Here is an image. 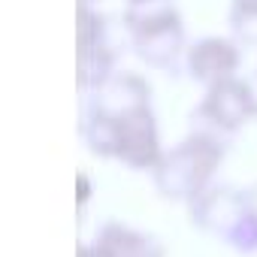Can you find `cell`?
<instances>
[{
    "label": "cell",
    "instance_id": "cell-1",
    "mask_svg": "<svg viewBox=\"0 0 257 257\" xmlns=\"http://www.w3.org/2000/svg\"><path fill=\"white\" fill-rule=\"evenodd\" d=\"M227 152H230V140L188 127V134L167 149L158 170L152 173V185L158 197L188 206L218 182V170L224 167Z\"/></svg>",
    "mask_w": 257,
    "mask_h": 257
},
{
    "label": "cell",
    "instance_id": "cell-2",
    "mask_svg": "<svg viewBox=\"0 0 257 257\" xmlns=\"http://www.w3.org/2000/svg\"><path fill=\"white\" fill-rule=\"evenodd\" d=\"M251 100H248V88H245V76L218 82L212 88H203L200 103L191 112V124L194 131H206L215 134L221 140H230L251 121Z\"/></svg>",
    "mask_w": 257,
    "mask_h": 257
},
{
    "label": "cell",
    "instance_id": "cell-3",
    "mask_svg": "<svg viewBox=\"0 0 257 257\" xmlns=\"http://www.w3.org/2000/svg\"><path fill=\"white\" fill-rule=\"evenodd\" d=\"M245 212H248V191L227 185V182H215L197 200L188 203L191 227H197L200 233H206L212 239H221L224 245L230 242V236L242 224Z\"/></svg>",
    "mask_w": 257,
    "mask_h": 257
},
{
    "label": "cell",
    "instance_id": "cell-4",
    "mask_svg": "<svg viewBox=\"0 0 257 257\" xmlns=\"http://www.w3.org/2000/svg\"><path fill=\"white\" fill-rule=\"evenodd\" d=\"M118 131V143H115V161L124 164L134 173H155L161 158L167 155L164 140H161V127H158V115L155 109H140L134 115H127L121 121H115Z\"/></svg>",
    "mask_w": 257,
    "mask_h": 257
},
{
    "label": "cell",
    "instance_id": "cell-5",
    "mask_svg": "<svg viewBox=\"0 0 257 257\" xmlns=\"http://www.w3.org/2000/svg\"><path fill=\"white\" fill-rule=\"evenodd\" d=\"M242 43L233 37H200L194 43H188L185 52V73L191 82L212 88L218 82L236 79L242 70Z\"/></svg>",
    "mask_w": 257,
    "mask_h": 257
},
{
    "label": "cell",
    "instance_id": "cell-6",
    "mask_svg": "<svg viewBox=\"0 0 257 257\" xmlns=\"http://www.w3.org/2000/svg\"><path fill=\"white\" fill-rule=\"evenodd\" d=\"M82 97H85L82 100V109L85 112H94V115L121 121L127 115H134V112L152 106V85H149L146 76H140L134 70H118L97 91L82 94Z\"/></svg>",
    "mask_w": 257,
    "mask_h": 257
},
{
    "label": "cell",
    "instance_id": "cell-7",
    "mask_svg": "<svg viewBox=\"0 0 257 257\" xmlns=\"http://www.w3.org/2000/svg\"><path fill=\"white\" fill-rule=\"evenodd\" d=\"M127 46L134 49V55L146 67L161 70L167 76H176L179 67L185 70V52H188L185 19L161 25V28H152V31H143V34H134L131 40H127Z\"/></svg>",
    "mask_w": 257,
    "mask_h": 257
},
{
    "label": "cell",
    "instance_id": "cell-8",
    "mask_svg": "<svg viewBox=\"0 0 257 257\" xmlns=\"http://www.w3.org/2000/svg\"><path fill=\"white\" fill-rule=\"evenodd\" d=\"M91 242L106 257H167V245L161 236L124 221H103Z\"/></svg>",
    "mask_w": 257,
    "mask_h": 257
},
{
    "label": "cell",
    "instance_id": "cell-9",
    "mask_svg": "<svg viewBox=\"0 0 257 257\" xmlns=\"http://www.w3.org/2000/svg\"><path fill=\"white\" fill-rule=\"evenodd\" d=\"M121 46L112 43V46H97V49H85V52H76V82H79V91L82 94H91L97 91L106 79H112L121 67Z\"/></svg>",
    "mask_w": 257,
    "mask_h": 257
},
{
    "label": "cell",
    "instance_id": "cell-10",
    "mask_svg": "<svg viewBox=\"0 0 257 257\" xmlns=\"http://www.w3.org/2000/svg\"><path fill=\"white\" fill-rule=\"evenodd\" d=\"M118 43L112 37V19L97 7V4H79L76 13V49H97V46H112Z\"/></svg>",
    "mask_w": 257,
    "mask_h": 257
},
{
    "label": "cell",
    "instance_id": "cell-11",
    "mask_svg": "<svg viewBox=\"0 0 257 257\" xmlns=\"http://www.w3.org/2000/svg\"><path fill=\"white\" fill-rule=\"evenodd\" d=\"M230 34H233V40H239L245 49H257V19L233 16V13H230Z\"/></svg>",
    "mask_w": 257,
    "mask_h": 257
},
{
    "label": "cell",
    "instance_id": "cell-12",
    "mask_svg": "<svg viewBox=\"0 0 257 257\" xmlns=\"http://www.w3.org/2000/svg\"><path fill=\"white\" fill-rule=\"evenodd\" d=\"M94 191H97V188H94V179H91L85 170H79V173H76V206L85 209L88 200L94 197Z\"/></svg>",
    "mask_w": 257,
    "mask_h": 257
},
{
    "label": "cell",
    "instance_id": "cell-13",
    "mask_svg": "<svg viewBox=\"0 0 257 257\" xmlns=\"http://www.w3.org/2000/svg\"><path fill=\"white\" fill-rule=\"evenodd\" d=\"M230 13H233V16L257 19V0H230Z\"/></svg>",
    "mask_w": 257,
    "mask_h": 257
},
{
    "label": "cell",
    "instance_id": "cell-14",
    "mask_svg": "<svg viewBox=\"0 0 257 257\" xmlns=\"http://www.w3.org/2000/svg\"><path fill=\"white\" fill-rule=\"evenodd\" d=\"M245 88H248V100H251V115L257 118V70L245 76Z\"/></svg>",
    "mask_w": 257,
    "mask_h": 257
},
{
    "label": "cell",
    "instance_id": "cell-15",
    "mask_svg": "<svg viewBox=\"0 0 257 257\" xmlns=\"http://www.w3.org/2000/svg\"><path fill=\"white\" fill-rule=\"evenodd\" d=\"M76 257H106V254H103L94 242H82V245L76 248Z\"/></svg>",
    "mask_w": 257,
    "mask_h": 257
},
{
    "label": "cell",
    "instance_id": "cell-16",
    "mask_svg": "<svg viewBox=\"0 0 257 257\" xmlns=\"http://www.w3.org/2000/svg\"><path fill=\"white\" fill-rule=\"evenodd\" d=\"M134 4H152V0H124V7H134Z\"/></svg>",
    "mask_w": 257,
    "mask_h": 257
},
{
    "label": "cell",
    "instance_id": "cell-17",
    "mask_svg": "<svg viewBox=\"0 0 257 257\" xmlns=\"http://www.w3.org/2000/svg\"><path fill=\"white\" fill-rule=\"evenodd\" d=\"M79 4H100V0H79Z\"/></svg>",
    "mask_w": 257,
    "mask_h": 257
}]
</instances>
